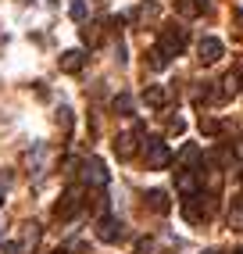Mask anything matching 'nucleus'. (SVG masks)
Wrapping results in <instances>:
<instances>
[{
  "label": "nucleus",
  "instance_id": "39448f33",
  "mask_svg": "<svg viewBox=\"0 0 243 254\" xmlns=\"http://www.w3.org/2000/svg\"><path fill=\"white\" fill-rule=\"evenodd\" d=\"M222 54H225V47H222V40H218V36H204V40L197 43V58H200L204 64H215Z\"/></svg>",
  "mask_w": 243,
  "mask_h": 254
},
{
  "label": "nucleus",
  "instance_id": "c85d7f7f",
  "mask_svg": "<svg viewBox=\"0 0 243 254\" xmlns=\"http://www.w3.org/2000/svg\"><path fill=\"white\" fill-rule=\"evenodd\" d=\"M204 254H218V251H204Z\"/></svg>",
  "mask_w": 243,
  "mask_h": 254
},
{
  "label": "nucleus",
  "instance_id": "1a4fd4ad",
  "mask_svg": "<svg viewBox=\"0 0 243 254\" xmlns=\"http://www.w3.org/2000/svg\"><path fill=\"white\" fill-rule=\"evenodd\" d=\"M176 190L182 197H197L200 193V183H197V176L189 172V168H182V172H176Z\"/></svg>",
  "mask_w": 243,
  "mask_h": 254
},
{
  "label": "nucleus",
  "instance_id": "7ed1b4c3",
  "mask_svg": "<svg viewBox=\"0 0 243 254\" xmlns=\"http://www.w3.org/2000/svg\"><path fill=\"white\" fill-rule=\"evenodd\" d=\"M186 40H189V36H186V25H168V29L161 32V43H158V47L172 58V54H179V50L186 47Z\"/></svg>",
  "mask_w": 243,
  "mask_h": 254
},
{
  "label": "nucleus",
  "instance_id": "f257e3e1",
  "mask_svg": "<svg viewBox=\"0 0 243 254\" xmlns=\"http://www.w3.org/2000/svg\"><path fill=\"white\" fill-rule=\"evenodd\" d=\"M143 158H147V168H168V165H172V150H168L165 140L147 136V140H143Z\"/></svg>",
  "mask_w": 243,
  "mask_h": 254
},
{
  "label": "nucleus",
  "instance_id": "0eeeda50",
  "mask_svg": "<svg viewBox=\"0 0 243 254\" xmlns=\"http://www.w3.org/2000/svg\"><path fill=\"white\" fill-rule=\"evenodd\" d=\"M97 236H100L104 244H115L118 236H122V222H118L115 215H100V222H97Z\"/></svg>",
  "mask_w": 243,
  "mask_h": 254
},
{
  "label": "nucleus",
  "instance_id": "c756f323",
  "mask_svg": "<svg viewBox=\"0 0 243 254\" xmlns=\"http://www.w3.org/2000/svg\"><path fill=\"white\" fill-rule=\"evenodd\" d=\"M50 254H64V251H50Z\"/></svg>",
  "mask_w": 243,
  "mask_h": 254
},
{
  "label": "nucleus",
  "instance_id": "4be33fe9",
  "mask_svg": "<svg viewBox=\"0 0 243 254\" xmlns=\"http://www.w3.org/2000/svg\"><path fill=\"white\" fill-rule=\"evenodd\" d=\"M200 132L215 136V132H218V122H215V118H207V115H200Z\"/></svg>",
  "mask_w": 243,
  "mask_h": 254
},
{
  "label": "nucleus",
  "instance_id": "7c9ffc66",
  "mask_svg": "<svg viewBox=\"0 0 243 254\" xmlns=\"http://www.w3.org/2000/svg\"><path fill=\"white\" fill-rule=\"evenodd\" d=\"M0 204H4V193H0Z\"/></svg>",
  "mask_w": 243,
  "mask_h": 254
},
{
  "label": "nucleus",
  "instance_id": "2eb2a0df",
  "mask_svg": "<svg viewBox=\"0 0 243 254\" xmlns=\"http://www.w3.org/2000/svg\"><path fill=\"white\" fill-rule=\"evenodd\" d=\"M168 61H172V58L165 54L161 47H154V50H150V68H154V72H161V68H168Z\"/></svg>",
  "mask_w": 243,
  "mask_h": 254
},
{
  "label": "nucleus",
  "instance_id": "20e7f679",
  "mask_svg": "<svg viewBox=\"0 0 243 254\" xmlns=\"http://www.w3.org/2000/svg\"><path fill=\"white\" fill-rule=\"evenodd\" d=\"M108 179H111V172H108V165L100 158H90L82 165V183L86 186H108Z\"/></svg>",
  "mask_w": 243,
  "mask_h": 254
},
{
  "label": "nucleus",
  "instance_id": "4468645a",
  "mask_svg": "<svg viewBox=\"0 0 243 254\" xmlns=\"http://www.w3.org/2000/svg\"><path fill=\"white\" fill-rule=\"evenodd\" d=\"M36 240H40V226H36V222H25V240L18 244V247H22V254H29L32 247H36Z\"/></svg>",
  "mask_w": 243,
  "mask_h": 254
},
{
  "label": "nucleus",
  "instance_id": "393cba45",
  "mask_svg": "<svg viewBox=\"0 0 243 254\" xmlns=\"http://www.w3.org/2000/svg\"><path fill=\"white\" fill-rule=\"evenodd\" d=\"M4 254H22V247H18V240H7V244H4Z\"/></svg>",
  "mask_w": 243,
  "mask_h": 254
},
{
  "label": "nucleus",
  "instance_id": "f3484780",
  "mask_svg": "<svg viewBox=\"0 0 243 254\" xmlns=\"http://www.w3.org/2000/svg\"><path fill=\"white\" fill-rule=\"evenodd\" d=\"M179 14H182V18H197V14H200V4H197V0H179Z\"/></svg>",
  "mask_w": 243,
  "mask_h": 254
},
{
  "label": "nucleus",
  "instance_id": "f03ea898",
  "mask_svg": "<svg viewBox=\"0 0 243 254\" xmlns=\"http://www.w3.org/2000/svg\"><path fill=\"white\" fill-rule=\"evenodd\" d=\"M79 208H82V186H68V190L61 193V200L54 204V215L58 218H72Z\"/></svg>",
  "mask_w": 243,
  "mask_h": 254
},
{
  "label": "nucleus",
  "instance_id": "412c9836",
  "mask_svg": "<svg viewBox=\"0 0 243 254\" xmlns=\"http://www.w3.org/2000/svg\"><path fill=\"white\" fill-rule=\"evenodd\" d=\"M182 132H186V122H182V118L176 115V118L168 122V136H182Z\"/></svg>",
  "mask_w": 243,
  "mask_h": 254
},
{
  "label": "nucleus",
  "instance_id": "a211bd4d",
  "mask_svg": "<svg viewBox=\"0 0 243 254\" xmlns=\"http://www.w3.org/2000/svg\"><path fill=\"white\" fill-rule=\"evenodd\" d=\"M229 226L233 229H243V200H236V204L229 208Z\"/></svg>",
  "mask_w": 243,
  "mask_h": 254
},
{
  "label": "nucleus",
  "instance_id": "2f4dec72",
  "mask_svg": "<svg viewBox=\"0 0 243 254\" xmlns=\"http://www.w3.org/2000/svg\"><path fill=\"white\" fill-rule=\"evenodd\" d=\"M240 183H243V172H240Z\"/></svg>",
  "mask_w": 243,
  "mask_h": 254
},
{
  "label": "nucleus",
  "instance_id": "b1692460",
  "mask_svg": "<svg viewBox=\"0 0 243 254\" xmlns=\"http://www.w3.org/2000/svg\"><path fill=\"white\" fill-rule=\"evenodd\" d=\"M58 126H61V129L72 126V115H68V108H61V111H58Z\"/></svg>",
  "mask_w": 243,
  "mask_h": 254
},
{
  "label": "nucleus",
  "instance_id": "423d86ee",
  "mask_svg": "<svg viewBox=\"0 0 243 254\" xmlns=\"http://www.w3.org/2000/svg\"><path fill=\"white\" fill-rule=\"evenodd\" d=\"M58 64H61V72H68V75H75V72H82V68H86V50H79V47H72V50H64V54L58 58Z\"/></svg>",
  "mask_w": 243,
  "mask_h": 254
},
{
  "label": "nucleus",
  "instance_id": "a878e982",
  "mask_svg": "<svg viewBox=\"0 0 243 254\" xmlns=\"http://www.w3.org/2000/svg\"><path fill=\"white\" fill-rule=\"evenodd\" d=\"M233 154H236V158H243V140H236V143H233Z\"/></svg>",
  "mask_w": 243,
  "mask_h": 254
},
{
  "label": "nucleus",
  "instance_id": "6ab92c4d",
  "mask_svg": "<svg viewBox=\"0 0 243 254\" xmlns=\"http://www.w3.org/2000/svg\"><path fill=\"white\" fill-rule=\"evenodd\" d=\"M68 14H72V22H86V0H72Z\"/></svg>",
  "mask_w": 243,
  "mask_h": 254
},
{
  "label": "nucleus",
  "instance_id": "9d476101",
  "mask_svg": "<svg viewBox=\"0 0 243 254\" xmlns=\"http://www.w3.org/2000/svg\"><path fill=\"white\" fill-rule=\"evenodd\" d=\"M143 100H147V108H165L168 104V90L165 86H147Z\"/></svg>",
  "mask_w": 243,
  "mask_h": 254
},
{
  "label": "nucleus",
  "instance_id": "aec40b11",
  "mask_svg": "<svg viewBox=\"0 0 243 254\" xmlns=\"http://www.w3.org/2000/svg\"><path fill=\"white\" fill-rule=\"evenodd\" d=\"M82 40L90 43V47H93V43H100V29H97V25H82Z\"/></svg>",
  "mask_w": 243,
  "mask_h": 254
},
{
  "label": "nucleus",
  "instance_id": "dca6fc26",
  "mask_svg": "<svg viewBox=\"0 0 243 254\" xmlns=\"http://www.w3.org/2000/svg\"><path fill=\"white\" fill-rule=\"evenodd\" d=\"M111 108H115L118 115H132V97H129V93H118V97L111 100Z\"/></svg>",
  "mask_w": 243,
  "mask_h": 254
},
{
  "label": "nucleus",
  "instance_id": "9b49d317",
  "mask_svg": "<svg viewBox=\"0 0 243 254\" xmlns=\"http://www.w3.org/2000/svg\"><path fill=\"white\" fill-rule=\"evenodd\" d=\"M240 90H243V72H229V75L222 79V97H233Z\"/></svg>",
  "mask_w": 243,
  "mask_h": 254
},
{
  "label": "nucleus",
  "instance_id": "bb28decb",
  "mask_svg": "<svg viewBox=\"0 0 243 254\" xmlns=\"http://www.w3.org/2000/svg\"><path fill=\"white\" fill-rule=\"evenodd\" d=\"M236 22H240V25H243V11H240V14H236Z\"/></svg>",
  "mask_w": 243,
  "mask_h": 254
},
{
  "label": "nucleus",
  "instance_id": "ddd939ff",
  "mask_svg": "<svg viewBox=\"0 0 243 254\" xmlns=\"http://www.w3.org/2000/svg\"><path fill=\"white\" fill-rule=\"evenodd\" d=\"M197 158H200V147L197 143H182V150L176 154V165H193Z\"/></svg>",
  "mask_w": 243,
  "mask_h": 254
},
{
  "label": "nucleus",
  "instance_id": "f8f14e48",
  "mask_svg": "<svg viewBox=\"0 0 243 254\" xmlns=\"http://www.w3.org/2000/svg\"><path fill=\"white\" fill-rule=\"evenodd\" d=\"M147 204H150L154 211H161V215H165V211L172 208V200H168V193H165V190H150V193H147Z\"/></svg>",
  "mask_w": 243,
  "mask_h": 254
},
{
  "label": "nucleus",
  "instance_id": "5701e85b",
  "mask_svg": "<svg viewBox=\"0 0 243 254\" xmlns=\"http://www.w3.org/2000/svg\"><path fill=\"white\" fill-rule=\"evenodd\" d=\"M154 251H158L154 240H140V244H136V254H154Z\"/></svg>",
  "mask_w": 243,
  "mask_h": 254
},
{
  "label": "nucleus",
  "instance_id": "cd10ccee",
  "mask_svg": "<svg viewBox=\"0 0 243 254\" xmlns=\"http://www.w3.org/2000/svg\"><path fill=\"white\" fill-rule=\"evenodd\" d=\"M197 4H200V7H204V4H207V0H197Z\"/></svg>",
  "mask_w": 243,
  "mask_h": 254
},
{
  "label": "nucleus",
  "instance_id": "473e14b6",
  "mask_svg": "<svg viewBox=\"0 0 243 254\" xmlns=\"http://www.w3.org/2000/svg\"><path fill=\"white\" fill-rule=\"evenodd\" d=\"M240 254H243V251H240Z\"/></svg>",
  "mask_w": 243,
  "mask_h": 254
},
{
  "label": "nucleus",
  "instance_id": "6e6552de",
  "mask_svg": "<svg viewBox=\"0 0 243 254\" xmlns=\"http://www.w3.org/2000/svg\"><path fill=\"white\" fill-rule=\"evenodd\" d=\"M136 150H140V140H136V132H118V140H115V154L122 161H129Z\"/></svg>",
  "mask_w": 243,
  "mask_h": 254
}]
</instances>
